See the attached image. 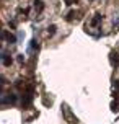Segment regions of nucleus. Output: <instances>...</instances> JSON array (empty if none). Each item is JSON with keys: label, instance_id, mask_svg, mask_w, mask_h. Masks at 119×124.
<instances>
[{"label": "nucleus", "instance_id": "f257e3e1", "mask_svg": "<svg viewBox=\"0 0 119 124\" xmlns=\"http://www.w3.org/2000/svg\"><path fill=\"white\" fill-rule=\"evenodd\" d=\"M109 61H111V64H113L114 67H118V65H119V54H118V52H111Z\"/></svg>", "mask_w": 119, "mask_h": 124}, {"label": "nucleus", "instance_id": "f03ea898", "mask_svg": "<svg viewBox=\"0 0 119 124\" xmlns=\"http://www.w3.org/2000/svg\"><path fill=\"white\" fill-rule=\"evenodd\" d=\"M3 38H5L8 43H16V38L13 36V34H10V33H3Z\"/></svg>", "mask_w": 119, "mask_h": 124}, {"label": "nucleus", "instance_id": "7ed1b4c3", "mask_svg": "<svg viewBox=\"0 0 119 124\" xmlns=\"http://www.w3.org/2000/svg\"><path fill=\"white\" fill-rule=\"evenodd\" d=\"M34 8H36L38 12H43L44 10V3L41 2V0H36V2H34Z\"/></svg>", "mask_w": 119, "mask_h": 124}, {"label": "nucleus", "instance_id": "20e7f679", "mask_svg": "<svg viewBox=\"0 0 119 124\" xmlns=\"http://www.w3.org/2000/svg\"><path fill=\"white\" fill-rule=\"evenodd\" d=\"M101 20H103V16H101V15H95V18H93V21H91V25H93V26H98Z\"/></svg>", "mask_w": 119, "mask_h": 124}, {"label": "nucleus", "instance_id": "39448f33", "mask_svg": "<svg viewBox=\"0 0 119 124\" xmlns=\"http://www.w3.org/2000/svg\"><path fill=\"white\" fill-rule=\"evenodd\" d=\"M12 57L10 56H3V65H7V67H8V65H12Z\"/></svg>", "mask_w": 119, "mask_h": 124}, {"label": "nucleus", "instance_id": "423d86ee", "mask_svg": "<svg viewBox=\"0 0 119 124\" xmlns=\"http://www.w3.org/2000/svg\"><path fill=\"white\" fill-rule=\"evenodd\" d=\"M56 30H57L56 25H51L49 28H47V33H49V34H54V33H56Z\"/></svg>", "mask_w": 119, "mask_h": 124}, {"label": "nucleus", "instance_id": "0eeeda50", "mask_svg": "<svg viewBox=\"0 0 119 124\" xmlns=\"http://www.w3.org/2000/svg\"><path fill=\"white\" fill-rule=\"evenodd\" d=\"M111 109H113V111H118V109H119V105L116 103V101H113V103H111Z\"/></svg>", "mask_w": 119, "mask_h": 124}, {"label": "nucleus", "instance_id": "6e6552de", "mask_svg": "<svg viewBox=\"0 0 119 124\" xmlns=\"http://www.w3.org/2000/svg\"><path fill=\"white\" fill-rule=\"evenodd\" d=\"M31 47H33V49H36V51L39 49V46H38V43H36V39H33V41H31Z\"/></svg>", "mask_w": 119, "mask_h": 124}, {"label": "nucleus", "instance_id": "1a4fd4ad", "mask_svg": "<svg viewBox=\"0 0 119 124\" xmlns=\"http://www.w3.org/2000/svg\"><path fill=\"white\" fill-rule=\"evenodd\" d=\"M16 61H18V62H21V64H23V62H25V57H23V56H18V57H16Z\"/></svg>", "mask_w": 119, "mask_h": 124}, {"label": "nucleus", "instance_id": "9d476101", "mask_svg": "<svg viewBox=\"0 0 119 124\" xmlns=\"http://www.w3.org/2000/svg\"><path fill=\"white\" fill-rule=\"evenodd\" d=\"M74 16H75V13H74V12H70V13H69V16H67V20H72Z\"/></svg>", "mask_w": 119, "mask_h": 124}, {"label": "nucleus", "instance_id": "9b49d317", "mask_svg": "<svg viewBox=\"0 0 119 124\" xmlns=\"http://www.w3.org/2000/svg\"><path fill=\"white\" fill-rule=\"evenodd\" d=\"M65 3H67V5H72V0H65Z\"/></svg>", "mask_w": 119, "mask_h": 124}, {"label": "nucleus", "instance_id": "f8f14e48", "mask_svg": "<svg viewBox=\"0 0 119 124\" xmlns=\"http://www.w3.org/2000/svg\"><path fill=\"white\" fill-rule=\"evenodd\" d=\"M114 87H116V90H119V82H116V85H114Z\"/></svg>", "mask_w": 119, "mask_h": 124}, {"label": "nucleus", "instance_id": "ddd939ff", "mask_svg": "<svg viewBox=\"0 0 119 124\" xmlns=\"http://www.w3.org/2000/svg\"><path fill=\"white\" fill-rule=\"evenodd\" d=\"M0 36H2V38H3V33H2V30H0Z\"/></svg>", "mask_w": 119, "mask_h": 124}, {"label": "nucleus", "instance_id": "4468645a", "mask_svg": "<svg viewBox=\"0 0 119 124\" xmlns=\"http://www.w3.org/2000/svg\"><path fill=\"white\" fill-rule=\"evenodd\" d=\"M0 47H2V44H0Z\"/></svg>", "mask_w": 119, "mask_h": 124}]
</instances>
